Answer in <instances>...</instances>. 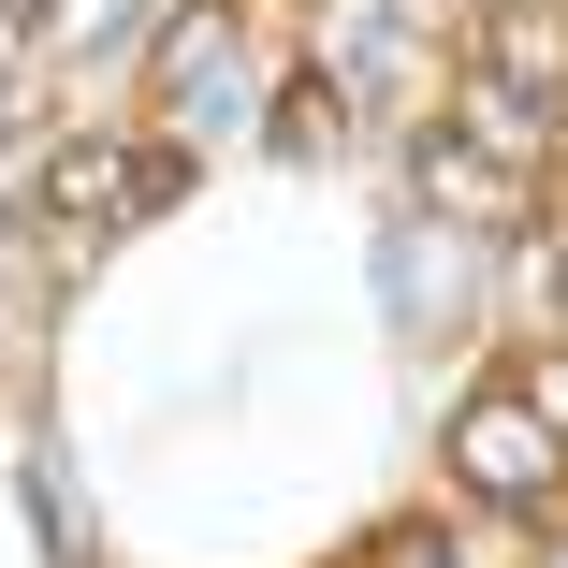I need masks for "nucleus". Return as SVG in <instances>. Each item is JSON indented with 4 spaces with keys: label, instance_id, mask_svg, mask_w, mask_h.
I'll return each instance as SVG.
<instances>
[{
    "label": "nucleus",
    "instance_id": "1",
    "mask_svg": "<svg viewBox=\"0 0 568 568\" xmlns=\"http://www.w3.org/2000/svg\"><path fill=\"white\" fill-rule=\"evenodd\" d=\"M452 481H467L481 510H554L568 496V408L525 394V379H481L467 408H452Z\"/></svg>",
    "mask_w": 568,
    "mask_h": 568
},
{
    "label": "nucleus",
    "instance_id": "2",
    "mask_svg": "<svg viewBox=\"0 0 568 568\" xmlns=\"http://www.w3.org/2000/svg\"><path fill=\"white\" fill-rule=\"evenodd\" d=\"M467 88L554 118V88H568V0H481V16H467Z\"/></svg>",
    "mask_w": 568,
    "mask_h": 568
},
{
    "label": "nucleus",
    "instance_id": "3",
    "mask_svg": "<svg viewBox=\"0 0 568 568\" xmlns=\"http://www.w3.org/2000/svg\"><path fill=\"white\" fill-rule=\"evenodd\" d=\"M175 190H190L175 146H59V161H44V219H73V234L146 219V204H175Z\"/></svg>",
    "mask_w": 568,
    "mask_h": 568
},
{
    "label": "nucleus",
    "instance_id": "4",
    "mask_svg": "<svg viewBox=\"0 0 568 568\" xmlns=\"http://www.w3.org/2000/svg\"><path fill=\"white\" fill-rule=\"evenodd\" d=\"M423 204H437V219H496V234H510V219H525V161H496L481 132H437V146H423Z\"/></svg>",
    "mask_w": 568,
    "mask_h": 568
},
{
    "label": "nucleus",
    "instance_id": "5",
    "mask_svg": "<svg viewBox=\"0 0 568 568\" xmlns=\"http://www.w3.org/2000/svg\"><path fill=\"white\" fill-rule=\"evenodd\" d=\"M351 568H467V554H452V525H423V510H408V525H379Z\"/></svg>",
    "mask_w": 568,
    "mask_h": 568
}]
</instances>
